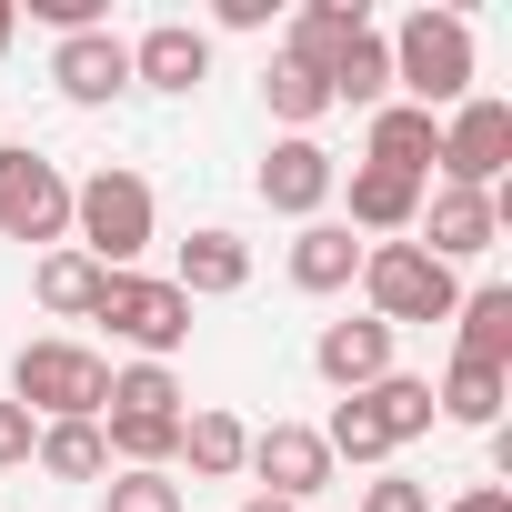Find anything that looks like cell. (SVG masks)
I'll list each match as a JSON object with an SVG mask.
<instances>
[{
	"label": "cell",
	"mask_w": 512,
	"mask_h": 512,
	"mask_svg": "<svg viewBox=\"0 0 512 512\" xmlns=\"http://www.w3.org/2000/svg\"><path fill=\"white\" fill-rule=\"evenodd\" d=\"M382 51H392V101H412V111H462L472 101V21L462 11H432V0H422V11L402 21V31H382Z\"/></svg>",
	"instance_id": "6da1fadb"
},
{
	"label": "cell",
	"mask_w": 512,
	"mask_h": 512,
	"mask_svg": "<svg viewBox=\"0 0 512 512\" xmlns=\"http://www.w3.org/2000/svg\"><path fill=\"white\" fill-rule=\"evenodd\" d=\"M151 231H161V201H151V181H141V171L101 161V171H81V181H71V251H91L101 272H141Z\"/></svg>",
	"instance_id": "7a4b0ae2"
},
{
	"label": "cell",
	"mask_w": 512,
	"mask_h": 512,
	"mask_svg": "<svg viewBox=\"0 0 512 512\" xmlns=\"http://www.w3.org/2000/svg\"><path fill=\"white\" fill-rule=\"evenodd\" d=\"M11 402H21L31 422H101L111 362H101L91 342H71V332H41V342L11 352Z\"/></svg>",
	"instance_id": "3957f363"
},
{
	"label": "cell",
	"mask_w": 512,
	"mask_h": 512,
	"mask_svg": "<svg viewBox=\"0 0 512 512\" xmlns=\"http://www.w3.org/2000/svg\"><path fill=\"white\" fill-rule=\"evenodd\" d=\"M462 302V272H442L422 241H362V312L372 322H452Z\"/></svg>",
	"instance_id": "277c9868"
},
{
	"label": "cell",
	"mask_w": 512,
	"mask_h": 512,
	"mask_svg": "<svg viewBox=\"0 0 512 512\" xmlns=\"http://www.w3.org/2000/svg\"><path fill=\"white\" fill-rule=\"evenodd\" d=\"M91 322H111V342H131L141 362H171L191 342V302L171 292V272H101Z\"/></svg>",
	"instance_id": "5b68a950"
},
{
	"label": "cell",
	"mask_w": 512,
	"mask_h": 512,
	"mask_svg": "<svg viewBox=\"0 0 512 512\" xmlns=\"http://www.w3.org/2000/svg\"><path fill=\"white\" fill-rule=\"evenodd\" d=\"M0 241H41V251L71 241V171L31 141H0Z\"/></svg>",
	"instance_id": "8992f818"
},
{
	"label": "cell",
	"mask_w": 512,
	"mask_h": 512,
	"mask_svg": "<svg viewBox=\"0 0 512 512\" xmlns=\"http://www.w3.org/2000/svg\"><path fill=\"white\" fill-rule=\"evenodd\" d=\"M432 171H442V191H502V171H512V101L472 91L462 111H442Z\"/></svg>",
	"instance_id": "52a82bcc"
},
{
	"label": "cell",
	"mask_w": 512,
	"mask_h": 512,
	"mask_svg": "<svg viewBox=\"0 0 512 512\" xmlns=\"http://www.w3.org/2000/svg\"><path fill=\"white\" fill-rule=\"evenodd\" d=\"M241 472L262 482L272 502H292V512H302V502H322V492H332V472H342V462L322 452V432H312V422H262V432H251V452H241Z\"/></svg>",
	"instance_id": "ba28073f"
},
{
	"label": "cell",
	"mask_w": 512,
	"mask_h": 512,
	"mask_svg": "<svg viewBox=\"0 0 512 512\" xmlns=\"http://www.w3.org/2000/svg\"><path fill=\"white\" fill-rule=\"evenodd\" d=\"M412 241L432 251L442 272H462V262H482V251L502 241V191H422V221H412Z\"/></svg>",
	"instance_id": "9c48e42d"
},
{
	"label": "cell",
	"mask_w": 512,
	"mask_h": 512,
	"mask_svg": "<svg viewBox=\"0 0 512 512\" xmlns=\"http://www.w3.org/2000/svg\"><path fill=\"white\" fill-rule=\"evenodd\" d=\"M251 191H262V211H282V221H322L332 211V191H342V161L322 151V141H272L262 151V171H251Z\"/></svg>",
	"instance_id": "30bf717a"
},
{
	"label": "cell",
	"mask_w": 512,
	"mask_h": 512,
	"mask_svg": "<svg viewBox=\"0 0 512 512\" xmlns=\"http://www.w3.org/2000/svg\"><path fill=\"white\" fill-rule=\"evenodd\" d=\"M51 91L71 101V111H111L121 91H131V41L101 21V31H71V41H51Z\"/></svg>",
	"instance_id": "8fae6325"
},
{
	"label": "cell",
	"mask_w": 512,
	"mask_h": 512,
	"mask_svg": "<svg viewBox=\"0 0 512 512\" xmlns=\"http://www.w3.org/2000/svg\"><path fill=\"white\" fill-rule=\"evenodd\" d=\"M422 191H432V181H402V171H382V161H352L332 201H342V231H362V241H412Z\"/></svg>",
	"instance_id": "7c38bea8"
},
{
	"label": "cell",
	"mask_w": 512,
	"mask_h": 512,
	"mask_svg": "<svg viewBox=\"0 0 512 512\" xmlns=\"http://www.w3.org/2000/svg\"><path fill=\"white\" fill-rule=\"evenodd\" d=\"M392 352H402V332H392V322H372V312H352V322H322V332H312V372H322L332 392H372L382 372H402Z\"/></svg>",
	"instance_id": "4fadbf2b"
},
{
	"label": "cell",
	"mask_w": 512,
	"mask_h": 512,
	"mask_svg": "<svg viewBox=\"0 0 512 512\" xmlns=\"http://www.w3.org/2000/svg\"><path fill=\"white\" fill-rule=\"evenodd\" d=\"M201 81H211V31H201V21H151V31L131 41V91L191 101Z\"/></svg>",
	"instance_id": "5bb4252c"
},
{
	"label": "cell",
	"mask_w": 512,
	"mask_h": 512,
	"mask_svg": "<svg viewBox=\"0 0 512 512\" xmlns=\"http://www.w3.org/2000/svg\"><path fill=\"white\" fill-rule=\"evenodd\" d=\"M241 282H251V241L221 231V221H201V231L171 251V292H181V302H231Z\"/></svg>",
	"instance_id": "9a60e30c"
},
{
	"label": "cell",
	"mask_w": 512,
	"mask_h": 512,
	"mask_svg": "<svg viewBox=\"0 0 512 512\" xmlns=\"http://www.w3.org/2000/svg\"><path fill=\"white\" fill-rule=\"evenodd\" d=\"M352 282H362V231H342L332 211L302 221V231H292V292L332 302V292H352Z\"/></svg>",
	"instance_id": "2e32d148"
},
{
	"label": "cell",
	"mask_w": 512,
	"mask_h": 512,
	"mask_svg": "<svg viewBox=\"0 0 512 512\" xmlns=\"http://www.w3.org/2000/svg\"><path fill=\"white\" fill-rule=\"evenodd\" d=\"M432 151H442V121L412 111V101H382L372 131H362V161H382V171H402V181H432Z\"/></svg>",
	"instance_id": "e0dca14e"
},
{
	"label": "cell",
	"mask_w": 512,
	"mask_h": 512,
	"mask_svg": "<svg viewBox=\"0 0 512 512\" xmlns=\"http://www.w3.org/2000/svg\"><path fill=\"white\" fill-rule=\"evenodd\" d=\"M241 452H251V422L241 412H181V452H171V472H191V482H241Z\"/></svg>",
	"instance_id": "ac0fdd59"
},
{
	"label": "cell",
	"mask_w": 512,
	"mask_h": 512,
	"mask_svg": "<svg viewBox=\"0 0 512 512\" xmlns=\"http://www.w3.org/2000/svg\"><path fill=\"white\" fill-rule=\"evenodd\" d=\"M452 362H492L512 372V282H482L452 302Z\"/></svg>",
	"instance_id": "d6986e66"
},
{
	"label": "cell",
	"mask_w": 512,
	"mask_h": 512,
	"mask_svg": "<svg viewBox=\"0 0 512 512\" xmlns=\"http://www.w3.org/2000/svg\"><path fill=\"white\" fill-rule=\"evenodd\" d=\"M322 91H332V111H382V101H392V51H382V31H352V41L322 61Z\"/></svg>",
	"instance_id": "ffe728a7"
},
{
	"label": "cell",
	"mask_w": 512,
	"mask_h": 512,
	"mask_svg": "<svg viewBox=\"0 0 512 512\" xmlns=\"http://www.w3.org/2000/svg\"><path fill=\"white\" fill-rule=\"evenodd\" d=\"M502 402H512V372H492V362H442V382H432V412L462 432H502Z\"/></svg>",
	"instance_id": "44dd1931"
},
{
	"label": "cell",
	"mask_w": 512,
	"mask_h": 512,
	"mask_svg": "<svg viewBox=\"0 0 512 512\" xmlns=\"http://www.w3.org/2000/svg\"><path fill=\"white\" fill-rule=\"evenodd\" d=\"M31 302L51 312V322H91V302H101V262H91V251H41V262H31Z\"/></svg>",
	"instance_id": "7402d4cb"
},
{
	"label": "cell",
	"mask_w": 512,
	"mask_h": 512,
	"mask_svg": "<svg viewBox=\"0 0 512 512\" xmlns=\"http://www.w3.org/2000/svg\"><path fill=\"white\" fill-rule=\"evenodd\" d=\"M262 101H272V121H282L292 141H312V131L332 121V91H322V71H312V61H292V51H272V71H262Z\"/></svg>",
	"instance_id": "603a6c76"
},
{
	"label": "cell",
	"mask_w": 512,
	"mask_h": 512,
	"mask_svg": "<svg viewBox=\"0 0 512 512\" xmlns=\"http://www.w3.org/2000/svg\"><path fill=\"white\" fill-rule=\"evenodd\" d=\"M101 442H111V472H171V452H181V412H111Z\"/></svg>",
	"instance_id": "cb8c5ba5"
},
{
	"label": "cell",
	"mask_w": 512,
	"mask_h": 512,
	"mask_svg": "<svg viewBox=\"0 0 512 512\" xmlns=\"http://www.w3.org/2000/svg\"><path fill=\"white\" fill-rule=\"evenodd\" d=\"M31 472H51V482H111V442H101V422H41Z\"/></svg>",
	"instance_id": "d4e9b609"
},
{
	"label": "cell",
	"mask_w": 512,
	"mask_h": 512,
	"mask_svg": "<svg viewBox=\"0 0 512 512\" xmlns=\"http://www.w3.org/2000/svg\"><path fill=\"white\" fill-rule=\"evenodd\" d=\"M352 31H372V11H362V0H302V11H292V31H282V51L322 71V61L352 41Z\"/></svg>",
	"instance_id": "484cf974"
},
{
	"label": "cell",
	"mask_w": 512,
	"mask_h": 512,
	"mask_svg": "<svg viewBox=\"0 0 512 512\" xmlns=\"http://www.w3.org/2000/svg\"><path fill=\"white\" fill-rule=\"evenodd\" d=\"M312 432H322V452H332V462H362V472H382V462H392V432H382V412H372L362 392H342V402H332V422H312Z\"/></svg>",
	"instance_id": "4316f807"
},
{
	"label": "cell",
	"mask_w": 512,
	"mask_h": 512,
	"mask_svg": "<svg viewBox=\"0 0 512 512\" xmlns=\"http://www.w3.org/2000/svg\"><path fill=\"white\" fill-rule=\"evenodd\" d=\"M362 402L382 412V432H392V452H402V442H422V432L442 422V412H432V382H422V372H382V382H372Z\"/></svg>",
	"instance_id": "83f0119b"
},
{
	"label": "cell",
	"mask_w": 512,
	"mask_h": 512,
	"mask_svg": "<svg viewBox=\"0 0 512 512\" xmlns=\"http://www.w3.org/2000/svg\"><path fill=\"white\" fill-rule=\"evenodd\" d=\"M111 412H191V402H181L171 362H121V372H111V402H101V422H111Z\"/></svg>",
	"instance_id": "f1b7e54d"
},
{
	"label": "cell",
	"mask_w": 512,
	"mask_h": 512,
	"mask_svg": "<svg viewBox=\"0 0 512 512\" xmlns=\"http://www.w3.org/2000/svg\"><path fill=\"white\" fill-rule=\"evenodd\" d=\"M101 512H181V472H111Z\"/></svg>",
	"instance_id": "f546056e"
},
{
	"label": "cell",
	"mask_w": 512,
	"mask_h": 512,
	"mask_svg": "<svg viewBox=\"0 0 512 512\" xmlns=\"http://www.w3.org/2000/svg\"><path fill=\"white\" fill-rule=\"evenodd\" d=\"M352 512H432V482H412V472H372Z\"/></svg>",
	"instance_id": "4dcf8cb0"
},
{
	"label": "cell",
	"mask_w": 512,
	"mask_h": 512,
	"mask_svg": "<svg viewBox=\"0 0 512 512\" xmlns=\"http://www.w3.org/2000/svg\"><path fill=\"white\" fill-rule=\"evenodd\" d=\"M31 442H41V422H31L11 392H0V472H21V462H31Z\"/></svg>",
	"instance_id": "1f68e13d"
},
{
	"label": "cell",
	"mask_w": 512,
	"mask_h": 512,
	"mask_svg": "<svg viewBox=\"0 0 512 512\" xmlns=\"http://www.w3.org/2000/svg\"><path fill=\"white\" fill-rule=\"evenodd\" d=\"M211 21H221V31H272V0H221Z\"/></svg>",
	"instance_id": "d6a6232c"
},
{
	"label": "cell",
	"mask_w": 512,
	"mask_h": 512,
	"mask_svg": "<svg viewBox=\"0 0 512 512\" xmlns=\"http://www.w3.org/2000/svg\"><path fill=\"white\" fill-rule=\"evenodd\" d=\"M442 512H512V492H502V482H472V492H452Z\"/></svg>",
	"instance_id": "836d02e7"
},
{
	"label": "cell",
	"mask_w": 512,
	"mask_h": 512,
	"mask_svg": "<svg viewBox=\"0 0 512 512\" xmlns=\"http://www.w3.org/2000/svg\"><path fill=\"white\" fill-rule=\"evenodd\" d=\"M21 41V11H11V0H0V51H11Z\"/></svg>",
	"instance_id": "e575fe53"
},
{
	"label": "cell",
	"mask_w": 512,
	"mask_h": 512,
	"mask_svg": "<svg viewBox=\"0 0 512 512\" xmlns=\"http://www.w3.org/2000/svg\"><path fill=\"white\" fill-rule=\"evenodd\" d=\"M241 512H292V502H272V492H251V502H241Z\"/></svg>",
	"instance_id": "d590c367"
}]
</instances>
